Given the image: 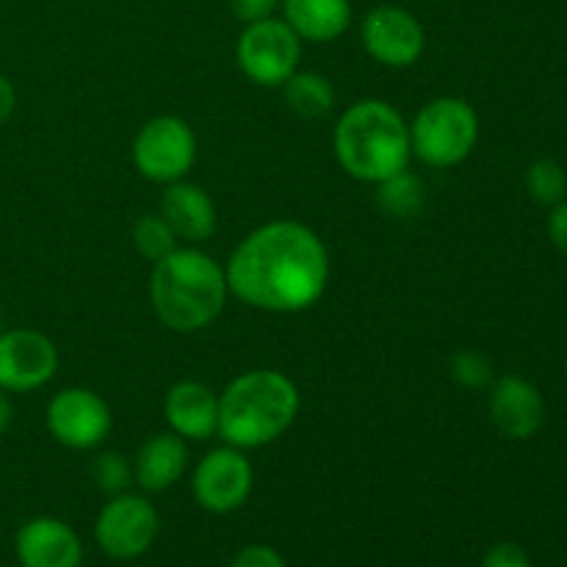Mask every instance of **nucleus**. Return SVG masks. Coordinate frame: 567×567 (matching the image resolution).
Wrapping results in <instances>:
<instances>
[{"label": "nucleus", "instance_id": "1", "mask_svg": "<svg viewBox=\"0 0 567 567\" xmlns=\"http://www.w3.org/2000/svg\"><path fill=\"white\" fill-rule=\"evenodd\" d=\"M230 297L269 313L313 308L330 282L324 241L302 221L280 219L249 233L225 266Z\"/></svg>", "mask_w": 567, "mask_h": 567}, {"label": "nucleus", "instance_id": "2", "mask_svg": "<svg viewBox=\"0 0 567 567\" xmlns=\"http://www.w3.org/2000/svg\"><path fill=\"white\" fill-rule=\"evenodd\" d=\"M227 297L230 288L225 266L203 249L177 247L153 264L150 302L161 324L172 332L205 330L210 321L219 319Z\"/></svg>", "mask_w": 567, "mask_h": 567}, {"label": "nucleus", "instance_id": "3", "mask_svg": "<svg viewBox=\"0 0 567 567\" xmlns=\"http://www.w3.org/2000/svg\"><path fill=\"white\" fill-rule=\"evenodd\" d=\"M332 147L343 172L371 186L408 169L413 158L410 125L399 109L377 97L358 100L338 116Z\"/></svg>", "mask_w": 567, "mask_h": 567}, {"label": "nucleus", "instance_id": "4", "mask_svg": "<svg viewBox=\"0 0 567 567\" xmlns=\"http://www.w3.org/2000/svg\"><path fill=\"white\" fill-rule=\"evenodd\" d=\"M299 413V388L275 369L238 374L219 393V432L233 449H260L286 435Z\"/></svg>", "mask_w": 567, "mask_h": 567}, {"label": "nucleus", "instance_id": "5", "mask_svg": "<svg viewBox=\"0 0 567 567\" xmlns=\"http://www.w3.org/2000/svg\"><path fill=\"white\" fill-rule=\"evenodd\" d=\"M480 142V116L463 97L430 100L410 125V147L426 166L449 169L474 153Z\"/></svg>", "mask_w": 567, "mask_h": 567}, {"label": "nucleus", "instance_id": "6", "mask_svg": "<svg viewBox=\"0 0 567 567\" xmlns=\"http://www.w3.org/2000/svg\"><path fill=\"white\" fill-rule=\"evenodd\" d=\"M197 161V136L186 120L175 114L153 116L133 138V166L150 183L183 181Z\"/></svg>", "mask_w": 567, "mask_h": 567}, {"label": "nucleus", "instance_id": "7", "mask_svg": "<svg viewBox=\"0 0 567 567\" xmlns=\"http://www.w3.org/2000/svg\"><path fill=\"white\" fill-rule=\"evenodd\" d=\"M302 39L280 17L249 22L236 42L238 70L252 83L277 89L299 70Z\"/></svg>", "mask_w": 567, "mask_h": 567}, {"label": "nucleus", "instance_id": "8", "mask_svg": "<svg viewBox=\"0 0 567 567\" xmlns=\"http://www.w3.org/2000/svg\"><path fill=\"white\" fill-rule=\"evenodd\" d=\"M158 509L150 504L147 496L120 493L100 509L94 520V540L111 559H136L150 551L158 537Z\"/></svg>", "mask_w": 567, "mask_h": 567}, {"label": "nucleus", "instance_id": "9", "mask_svg": "<svg viewBox=\"0 0 567 567\" xmlns=\"http://www.w3.org/2000/svg\"><path fill=\"white\" fill-rule=\"evenodd\" d=\"M48 432L72 452H92L109 437L111 408L89 388H64L48 402Z\"/></svg>", "mask_w": 567, "mask_h": 567}, {"label": "nucleus", "instance_id": "10", "mask_svg": "<svg viewBox=\"0 0 567 567\" xmlns=\"http://www.w3.org/2000/svg\"><path fill=\"white\" fill-rule=\"evenodd\" d=\"M252 463L241 449L219 446L205 454L192 476V493L203 509L214 515L236 513L252 493Z\"/></svg>", "mask_w": 567, "mask_h": 567}, {"label": "nucleus", "instance_id": "11", "mask_svg": "<svg viewBox=\"0 0 567 567\" xmlns=\"http://www.w3.org/2000/svg\"><path fill=\"white\" fill-rule=\"evenodd\" d=\"M360 42L377 64L404 70L424 55L426 33L413 11L402 6H377L360 22Z\"/></svg>", "mask_w": 567, "mask_h": 567}, {"label": "nucleus", "instance_id": "12", "mask_svg": "<svg viewBox=\"0 0 567 567\" xmlns=\"http://www.w3.org/2000/svg\"><path fill=\"white\" fill-rule=\"evenodd\" d=\"M59 371V349L44 332L17 327L0 330V391L31 393Z\"/></svg>", "mask_w": 567, "mask_h": 567}, {"label": "nucleus", "instance_id": "13", "mask_svg": "<svg viewBox=\"0 0 567 567\" xmlns=\"http://www.w3.org/2000/svg\"><path fill=\"white\" fill-rule=\"evenodd\" d=\"M491 421L509 441H529L546 424V399L526 377L504 374L491 385Z\"/></svg>", "mask_w": 567, "mask_h": 567}, {"label": "nucleus", "instance_id": "14", "mask_svg": "<svg viewBox=\"0 0 567 567\" xmlns=\"http://www.w3.org/2000/svg\"><path fill=\"white\" fill-rule=\"evenodd\" d=\"M14 551L22 567H81L83 546L70 524L59 518H31L14 537Z\"/></svg>", "mask_w": 567, "mask_h": 567}, {"label": "nucleus", "instance_id": "15", "mask_svg": "<svg viewBox=\"0 0 567 567\" xmlns=\"http://www.w3.org/2000/svg\"><path fill=\"white\" fill-rule=\"evenodd\" d=\"M164 419L183 441H210L219 432V393L197 380H183L164 399Z\"/></svg>", "mask_w": 567, "mask_h": 567}, {"label": "nucleus", "instance_id": "16", "mask_svg": "<svg viewBox=\"0 0 567 567\" xmlns=\"http://www.w3.org/2000/svg\"><path fill=\"white\" fill-rule=\"evenodd\" d=\"M161 216L169 221L177 241L203 244L216 230V205L210 194L197 183H188L186 177L169 183L161 197Z\"/></svg>", "mask_w": 567, "mask_h": 567}, {"label": "nucleus", "instance_id": "17", "mask_svg": "<svg viewBox=\"0 0 567 567\" xmlns=\"http://www.w3.org/2000/svg\"><path fill=\"white\" fill-rule=\"evenodd\" d=\"M188 441H183L175 432H158L138 449L133 460V480L144 493H164L169 491L181 476L186 474L188 465Z\"/></svg>", "mask_w": 567, "mask_h": 567}, {"label": "nucleus", "instance_id": "18", "mask_svg": "<svg viewBox=\"0 0 567 567\" xmlns=\"http://www.w3.org/2000/svg\"><path fill=\"white\" fill-rule=\"evenodd\" d=\"M282 20L302 42L324 44L343 37L352 22L349 0H282Z\"/></svg>", "mask_w": 567, "mask_h": 567}, {"label": "nucleus", "instance_id": "19", "mask_svg": "<svg viewBox=\"0 0 567 567\" xmlns=\"http://www.w3.org/2000/svg\"><path fill=\"white\" fill-rule=\"evenodd\" d=\"M282 94H286L288 109L302 120H321L336 105V89H332L330 78L321 72L297 70L282 83Z\"/></svg>", "mask_w": 567, "mask_h": 567}, {"label": "nucleus", "instance_id": "20", "mask_svg": "<svg viewBox=\"0 0 567 567\" xmlns=\"http://www.w3.org/2000/svg\"><path fill=\"white\" fill-rule=\"evenodd\" d=\"M377 203L393 219H413L424 208V183L408 166L388 181L377 183Z\"/></svg>", "mask_w": 567, "mask_h": 567}, {"label": "nucleus", "instance_id": "21", "mask_svg": "<svg viewBox=\"0 0 567 567\" xmlns=\"http://www.w3.org/2000/svg\"><path fill=\"white\" fill-rule=\"evenodd\" d=\"M526 192L537 205L554 208L567 199V172L559 161L540 158L526 169Z\"/></svg>", "mask_w": 567, "mask_h": 567}, {"label": "nucleus", "instance_id": "22", "mask_svg": "<svg viewBox=\"0 0 567 567\" xmlns=\"http://www.w3.org/2000/svg\"><path fill=\"white\" fill-rule=\"evenodd\" d=\"M133 247L138 249V255L147 260H161L177 249V236L169 227V221L161 214H144L138 216L136 225H133Z\"/></svg>", "mask_w": 567, "mask_h": 567}, {"label": "nucleus", "instance_id": "23", "mask_svg": "<svg viewBox=\"0 0 567 567\" xmlns=\"http://www.w3.org/2000/svg\"><path fill=\"white\" fill-rule=\"evenodd\" d=\"M454 382L468 391H485L493 385V363L476 349H460L457 354H452V363H449Z\"/></svg>", "mask_w": 567, "mask_h": 567}, {"label": "nucleus", "instance_id": "24", "mask_svg": "<svg viewBox=\"0 0 567 567\" xmlns=\"http://www.w3.org/2000/svg\"><path fill=\"white\" fill-rule=\"evenodd\" d=\"M92 480L109 496H120V493H127V485L133 480V468L120 452H103L94 457Z\"/></svg>", "mask_w": 567, "mask_h": 567}, {"label": "nucleus", "instance_id": "25", "mask_svg": "<svg viewBox=\"0 0 567 567\" xmlns=\"http://www.w3.org/2000/svg\"><path fill=\"white\" fill-rule=\"evenodd\" d=\"M482 567H532V559L518 543H496L482 557Z\"/></svg>", "mask_w": 567, "mask_h": 567}, {"label": "nucleus", "instance_id": "26", "mask_svg": "<svg viewBox=\"0 0 567 567\" xmlns=\"http://www.w3.org/2000/svg\"><path fill=\"white\" fill-rule=\"evenodd\" d=\"M280 3L282 0H230V11L236 20H241L244 25H249V22L275 17V11L280 9Z\"/></svg>", "mask_w": 567, "mask_h": 567}, {"label": "nucleus", "instance_id": "27", "mask_svg": "<svg viewBox=\"0 0 567 567\" xmlns=\"http://www.w3.org/2000/svg\"><path fill=\"white\" fill-rule=\"evenodd\" d=\"M230 567H286V559L271 546H247L233 557Z\"/></svg>", "mask_w": 567, "mask_h": 567}, {"label": "nucleus", "instance_id": "28", "mask_svg": "<svg viewBox=\"0 0 567 567\" xmlns=\"http://www.w3.org/2000/svg\"><path fill=\"white\" fill-rule=\"evenodd\" d=\"M548 238H551L554 247L567 258V199L551 208V216H548Z\"/></svg>", "mask_w": 567, "mask_h": 567}, {"label": "nucleus", "instance_id": "29", "mask_svg": "<svg viewBox=\"0 0 567 567\" xmlns=\"http://www.w3.org/2000/svg\"><path fill=\"white\" fill-rule=\"evenodd\" d=\"M14 109H17V89L14 83L0 72V125H6V122L11 120Z\"/></svg>", "mask_w": 567, "mask_h": 567}, {"label": "nucleus", "instance_id": "30", "mask_svg": "<svg viewBox=\"0 0 567 567\" xmlns=\"http://www.w3.org/2000/svg\"><path fill=\"white\" fill-rule=\"evenodd\" d=\"M11 424H14V402H11V393L0 391V435H6Z\"/></svg>", "mask_w": 567, "mask_h": 567}, {"label": "nucleus", "instance_id": "31", "mask_svg": "<svg viewBox=\"0 0 567 567\" xmlns=\"http://www.w3.org/2000/svg\"><path fill=\"white\" fill-rule=\"evenodd\" d=\"M565 377H567V358H565Z\"/></svg>", "mask_w": 567, "mask_h": 567}, {"label": "nucleus", "instance_id": "32", "mask_svg": "<svg viewBox=\"0 0 567 567\" xmlns=\"http://www.w3.org/2000/svg\"><path fill=\"white\" fill-rule=\"evenodd\" d=\"M0 330H3V327H0Z\"/></svg>", "mask_w": 567, "mask_h": 567}]
</instances>
